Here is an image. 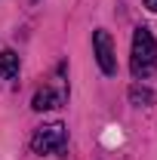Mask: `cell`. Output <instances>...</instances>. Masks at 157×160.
Here are the masks:
<instances>
[{"label":"cell","mask_w":157,"mask_h":160,"mask_svg":"<svg viewBox=\"0 0 157 160\" xmlns=\"http://www.w3.org/2000/svg\"><path fill=\"white\" fill-rule=\"evenodd\" d=\"M59 102H62V96L56 89H37L31 105H34V111H49V108H56Z\"/></svg>","instance_id":"4"},{"label":"cell","mask_w":157,"mask_h":160,"mask_svg":"<svg viewBox=\"0 0 157 160\" xmlns=\"http://www.w3.org/2000/svg\"><path fill=\"white\" fill-rule=\"evenodd\" d=\"M34 151L37 154H65L68 148V132L62 123H49V126H40L34 132Z\"/></svg>","instance_id":"2"},{"label":"cell","mask_w":157,"mask_h":160,"mask_svg":"<svg viewBox=\"0 0 157 160\" xmlns=\"http://www.w3.org/2000/svg\"><path fill=\"white\" fill-rule=\"evenodd\" d=\"M16 74H19V56H16L13 49H3V52H0V77L13 80Z\"/></svg>","instance_id":"5"},{"label":"cell","mask_w":157,"mask_h":160,"mask_svg":"<svg viewBox=\"0 0 157 160\" xmlns=\"http://www.w3.org/2000/svg\"><path fill=\"white\" fill-rule=\"evenodd\" d=\"M129 102L133 105H154V92L148 86H133L129 89Z\"/></svg>","instance_id":"6"},{"label":"cell","mask_w":157,"mask_h":160,"mask_svg":"<svg viewBox=\"0 0 157 160\" xmlns=\"http://www.w3.org/2000/svg\"><path fill=\"white\" fill-rule=\"evenodd\" d=\"M154 59H157L154 34H151L148 28H136V34H133V62H129L133 74H136V77L148 74V71H151V65H154Z\"/></svg>","instance_id":"1"},{"label":"cell","mask_w":157,"mask_h":160,"mask_svg":"<svg viewBox=\"0 0 157 160\" xmlns=\"http://www.w3.org/2000/svg\"><path fill=\"white\" fill-rule=\"evenodd\" d=\"M142 3H145V6L151 9V12H157V0H142Z\"/></svg>","instance_id":"7"},{"label":"cell","mask_w":157,"mask_h":160,"mask_svg":"<svg viewBox=\"0 0 157 160\" xmlns=\"http://www.w3.org/2000/svg\"><path fill=\"white\" fill-rule=\"evenodd\" d=\"M93 46H96V62L105 74H117V59H114V46H111V34L99 28L93 34Z\"/></svg>","instance_id":"3"}]
</instances>
